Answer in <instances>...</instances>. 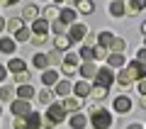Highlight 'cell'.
I'll return each mask as SVG.
<instances>
[{"label": "cell", "instance_id": "obj_1", "mask_svg": "<svg viewBox=\"0 0 146 129\" xmlns=\"http://www.w3.org/2000/svg\"><path fill=\"white\" fill-rule=\"evenodd\" d=\"M115 78H117V83H119V85H124V88H127L129 83L146 78V66H144V63H139V61H131L129 66H124Z\"/></svg>", "mask_w": 146, "mask_h": 129}, {"label": "cell", "instance_id": "obj_2", "mask_svg": "<svg viewBox=\"0 0 146 129\" xmlns=\"http://www.w3.org/2000/svg\"><path fill=\"white\" fill-rule=\"evenodd\" d=\"M90 124H93V129H110L115 124V119L107 110H102L100 105H93L90 107Z\"/></svg>", "mask_w": 146, "mask_h": 129}, {"label": "cell", "instance_id": "obj_3", "mask_svg": "<svg viewBox=\"0 0 146 129\" xmlns=\"http://www.w3.org/2000/svg\"><path fill=\"white\" fill-rule=\"evenodd\" d=\"M63 119H66L63 107H61V105H56V102H51V105H49V110H46V114H44V119H42V127L44 129H54L56 124H61Z\"/></svg>", "mask_w": 146, "mask_h": 129}, {"label": "cell", "instance_id": "obj_4", "mask_svg": "<svg viewBox=\"0 0 146 129\" xmlns=\"http://www.w3.org/2000/svg\"><path fill=\"white\" fill-rule=\"evenodd\" d=\"M112 83H115V73H112V68H110V66L98 68V73H95V85H102V88L110 90Z\"/></svg>", "mask_w": 146, "mask_h": 129}, {"label": "cell", "instance_id": "obj_5", "mask_svg": "<svg viewBox=\"0 0 146 129\" xmlns=\"http://www.w3.org/2000/svg\"><path fill=\"white\" fill-rule=\"evenodd\" d=\"M78 63H80L78 54H71V51H68L66 56H63V63H61V71L66 73V76H73V73L78 71Z\"/></svg>", "mask_w": 146, "mask_h": 129}, {"label": "cell", "instance_id": "obj_6", "mask_svg": "<svg viewBox=\"0 0 146 129\" xmlns=\"http://www.w3.org/2000/svg\"><path fill=\"white\" fill-rule=\"evenodd\" d=\"M68 39H71V44L73 41H80V39H85V37H88V27L85 25H80V22H76V25H71L68 27Z\"/></svg>", "mask_w": 146, "mask_h": 129}, {"label": "cell", "instance_id": "obj_7", "mask_svg": "<svg viewBox=\"0 0 146 129\" xmlns=\"http://www.w3.org/2000/svg\"><path fill=\"white\" fill-rule=\"evenodd\" d=\"M10 110H12L15 117H25V114L32 112V105H29V100H12V102H10Z\"/></svg>", "mask_w": 146, "mask_h": 129}, {"label": "cell", "instance_id": "obj_8", "mask_svg": "<svg viewBox=\"0 0 146 129\" xmlns=\"http://www.w3.org/2000/svg\"><path fill=\"white\" fill-rule=\"evenodd\" d=\"M146 7V0H124V15H139Z\"/></svg>", "mask_w": 146, "mask_h": 129}, {"label": "cell", "instance_id": "obj_9", "mask_svg": "<svg viewBox=\"0 0 146 129\" xmlns=\"http://www.w3.org/2000/svg\"><path fill=\"white\" fill-rule=\"evenodd\" d=\"M61 107H63V112H78L83 107V98H63Z\"/></svg>", "mask_w": 146, "mask_h": 129}, {"label": "cell", "instance_id": "obj_10", "mask_svg": "<svg viewBox=\"0 0 146 129\" xmlns=\"http://www.w3.org/2000/svg\"><path fill=\"white\" fill-rule=\"evenodd\" d=\"M76 17H78V12H76V10H71V7H63V10L58 12V22H63L66 27L76 25Z\"/></svg>", "mask_w": 146, "mask_h": 129}, {"label": "cell", "instance_id": "obj_11", "mask_svg": "<svg viewBox=\"0 0 146 129\" xmlns=\"http://www.w3.org/2000/svg\"><path fill=\"white\" fill-rule=\"evenodd\" d=\"M49 34V22L46 20H34L32 22V37H46Z\"/></svg>", "mask_w": 146, "mask_h": 129}, {"label": "cell", "instance_id": "obj_12", "mask_svg": "<svg viewBox=\"0 0 146 129\" xmlns=\"http://www.w3.org/2000/svg\"><path fill=\"white\" fill-rule=\"evenodd\" d=\"M42 83L46 85V88H49V85H56V83H58V71H54V68H44V71H42Z\"/></svg>", "mask_w": 146, "mask_h": 129}, {"label": "cell", "instance_id": "obj_13", "mask_svg": "<svg viewBox=\"0 0 146 129\" xmlns=\"http://www.w3.org/2000/svg\"><path fill=\"white\" fill-rule=\"evenodd\" d=\"M129 110H131V100L127 98V95H119V98H115V112L124 114V112H129Z\"/></svg>", "mask_w": 146, "mask_h": 129}, {"label": "cell", "instance_id": "obj_14", "mask_svg": "<svg viewBox=\"0 0 146 129\" xmlns=\"http://www.w3.org/2000/svg\"><path fill=\"white\" fill-rule=\"evenodd\" d=\"M71 90H73L71 80H58V83H56V90H54V95H58V98H68V95H71Z\"/></svg>", "mask_w": 146, "mask_h": 129}, {"label": "cell", "instance_id": "obj_15", "mask_svg": "<svg viewBox=\"0 0 146 129\" xmlns=\"http://www.w3.org/2000/svg\"><path fill=\"white\" fill-rule=\"evenodd\" d=\"M25 122H27V129H42V114L29 112V114H25Z\"/></svg>", "mask_w": 146, "mask_h": 129}, {"label": "cell", "instance_id": "obj_16", "mask_svg": "<svg viewBox=\"0 0 146 129\" xmlns=\"http://www.w3.org/2000/svg\"><path fill=\"white\" fill-rule=\"evenodd\" d=\"M124 0H112L110 3V15L112 17H124Z\"/></svg>", "mask_w": 146, "mask_h": 129}, {"label": "cell", "instance_id": "obj_17", "mask_svg": "<svg viewBox=\"0 0 146 129\" xmlns=\"http://www.w3.org/2000/svg\"><path fill=\"white\" fill-rule=\"evenodd\" d=\"M107 49H110L112 54H122V51L127 49V39H119V37L115 34V39L110 41V47H107Z\"/></svg>", "mask_w": 146, "mask_h": 129}, {"label": "cell", "instance_id": "obj_18", "mask_svg": "<svg viewBox=\"0 0 146 129\" xmlns=\"http://www.w3.org/2000/svg\"><path fill=\"white\" fill-rule=\"evenodd\" d=\"M22 20H29V22L39 20V7H36V5H25V10H22Z\"/></svg>", "mask_w": 146, "mask_h": 129}, {"label": "cell", "instance_id": "obj_19", "mask_svg": "<svg viewBox=\"0 0 146 129\" xmlns=\"http://www.w3.org/2000/svg\"><path fill=\"white\" fill-rule=\"evenodd\" d=\"M0 51L3 54H15L17 51V41L10 39V37H7V39H0Z\"/></svg>", "mask_w": 146, "mask_h": 129}, {"label": "cell", "instance_id": "obj_20", "mask_svg": "<svg viewBox=\"0 0 146 129\" xmlns=\"http://www.w3.org/2000/svg\"><path fill=\"white\" fill-rule=\"evenodd\" d=\"M32 63H34L36 68H42V71H44V68H49V56H46V54H42V51H36L34 56H32Z\"/></svg>", "mask_w": 146, "mask_h": 129}, {"label": "cell", "instance_id": "obj_21", "mask_svg": "<svg viewBox=\"0 0 146 129\" xmlns=\"http://www.w3.org/2000/svg\"><path fill=\"white\" fill-rule=\"evenodd\" d=\"M7 68H10L12 73H22V71H27V63L22 61V59H10V61H7Z\"/></svg>", "mask_w": 146, "mask_h": 129}, {"label": "cell", "instance_id": "obj_22", "mask_svg": "<svg viewBox=\"0 0 146 129\" xmlns=\"http://www.w3.org/2000/svg\"><path fill=\"white\" fill-rule=\"evenodd\" d=\"M17 98H20V100H29V98H34V88H32L29 83L20 85V88H17Z\"/></svg>", "mask_w": 146, "mask_h": 129}, {"label": "cell", "instance_id": "obj_23", "mask_svg": "<svg viewBox=\"0 0 146 129\" xmlns=\"http://www.w3.org/2000/svg\"><path fill=\"white\" fill-rule=\"evenodd\" d=\"M90 98L93 100H105L107 98V88H102V85H90Z\"/></svg>", "mask_w": 146, "mask_h": 129}, {"label": "cell", "instance_id": "obj_24", "mask_svg": "<svg viewBox=\"0 0 146 129\" xmlns=\"http://www.w3.org/2000/svg\"><path fill=\"white\" fill-rule=\"evenodd\" d=\"M78 71H80V76H83V78H95V73H98V66L90 61V63H83Z\"/></svg>", "mask_w": 146, "mask_h": 129}, {"label": "cell", "instance_id": "obj_25", "mask_svg": "<svg viewBox=\"0 0 146 129\" xmlns=\"http://www.w3.org/2000/svg\"><path fill=\"white\" fill-rule=\"evenodd\" d=\"M73 93H76V98H85V95L90 93V85H88V80H80V83H76V85H73Z\"/></svg>", "mask_w": 146, "mask_h": 129}, {"label": "cell", "instance_id": "obj_26", "mask_svg": "<svg viewBox=\"0 0 146 129\" xmlns=\"http://www.w3.org/2000/svg\"><path fill=\"white\" fill-rule=\"evenodd\" d=\"M115 39V34L112 32H100L98 34V47H102V49H107L110 47V41Z\"/></svg>", "mask_w": 146, "mask_h": 129}, {"label": "cell", "instance_id": "obj_27", "mask_svg": "<svg viewBox=\"0 0 146 129\" xmlns=\"http://www.w3.org/2000/svg\"><path fill=\"white\" fill-rule=\"evenodd\" d=\"M36 98H39V102H44V105H51V102H54V98H56V95H54V90L44 88V90H39V95H36Z\"/></svg>", "mask_w": 146, "mask_h": 129}, {"label": "cell", "instance_id": "obj_28", "mask_svg": "<svg viewBox=\"0 0 146 129\" xmlns=\"http://www.w3.org/2000/svg\"><path fill=\"white\" fill-rule=\"evenodd\" d=\"M85 124H88V117H83V114H73L71 117V127L73 129H85Z\"/></svg>", "mask_w": 146, "mask_h": 129}, {"label": "cell", "instance_id": "obj_29", "mask_svg": "<svg viewBox=\"0 0 146 129\" xmlns=\"http://www.w3.org/2000/svg\"><path fill=\"white\" fill-rule=\"evenodd\" d=\"M5 27L12 32V34H15V32H20L25 25H22V17H12V20H7V22H5Z\"/></svg>", "mask_w": 146, "mask_h": 129}, {"label": "cell", "instance_id": "obj_30", "mask_svg": "<svg viewBox=\"0 0 146 129\" xmlns=\"http://www.w3.org/2000/svg\"><path fill=\"white\" fill-rule=\"evenodd\" d=\"M78 59H83L85 63L95 61V59H93V47H85V44H83V47H80V54H78Z\"/></svg>", "mask_w": 146, "mask_h": 129}, {"label": "cell", "instance_id": "obj_31", "mask_svg": "<svg viewBox=\"0 0 146 129\" xmlns=\"http://www.w3.org/2000/svg\"><path fill=\"white\" fill-rule=\"evenodd\" d=\"M54 47H56V51H66V49L71 47V39H68V37H56Z\"/></svg>", "mask_w": 146, "mask_h": 129}, {"label": "cell", "instance_id": "obj_32", "mask_svg": "<svg viewBox=\"0 0 146 129\" xmlns=\"http://www.w3.org/2000/svg\"><path fill=\"white\" fill-rule=\"evenodd\" d=\"M107 63H110V66H115V68H119V66H124V56H122V54H110Z\"/></svg>", "mask_w": 146, "mask_h": 129}, {"label": "cell", "instance_id": "obj_33", "mask_svg": "<svg viewBox=\"0 0 146 129\" xmlns=\"http://www.w3.org/2000/svg\"><path fill=\"white\" fill-rule=\"evenodd\" d=\"M58 12H61V10H58V7H54V5H46V10H44V20H58Z\"/></svg>", "mask_w": 146, "mask_h": 129}, {"label": "cell", "instance_id": "obj_34", "mask_svg": "<svg viewBox=\"0 0 146 129\" xmlns=\"http://www.w3.org/2000/svg\"><path fill=\"white\" fill-rule=\"evenodd\" d=\"M51 29L56 32V37H66V32H68V27L63 25V22H58V20H54V22H51Z\"/></svg>", "mask_w": 146, "mask_h": 129}, {"label": "cell", "instance_id": "obj_35", "mask_svg": "<svg viewBox=\"0 0 146 129\" xmlns=\"http://www.w3.org/2000/svg\"><path fill=\"white\" fill-rule=\"evenodd\" d=\"M78 10L83 12V15H90V12L95 10V5L90 3V0H80V3H78Z\"/></svg>", "mask_w": 146, "mask_h": 129}, {"label": "cell", "instance_id": "obj_36", "mask_svg": "<svg viewBox=\"0 0 146 129\" xmlns=\"http://www.w3.org/2000/svg\"><path fill=\"white\" fill-rule=\"evenodd\" d=\"M12 95H15V90H12L10 85H3V88H0V100H10Z\"/></svg>", "mask_w": 146, "mask_h": 129}, {"label": "cell", "instance_id": "obj_37", "mask_svg": "<svg viewBox=\"0 0 146 129\" xmlns=\"http://www.w3.org/2000/svg\"><path fill=\"white\" fill-rule=\"evenodd\" d=\"M15 39H17V41H29V29L22 27L20 32H15Z\"/></svg>", "mask_w": 146, "mask_h": 129}, {"label": "cell", "instance_id": "obj_38", "mask_svg": "<svg viewBox=\"0 0 146 129\" xmlns=\"http://www.w3.org/2000/svg\"><path fill=\"white\" fill-rule=\"evenodd\" d=\"M15 80L20 83V85H25V83H29V76H27V71H22V73H17V76H15Z\"/></svg>", "mask_w": 146, "mask_h": 129}, {"label": "cell", "instance_id": "obj_39", "mask_svg": "<svg viewBox=\"0 0 146 129\" xmlns=\"http://www.w3.org/2000/svg\"><path fill=\"white\" fill-rule=\"evenodd\" d=\"M15 129H27V122H25V117H15Z\"/></svg>", "mask_w": 146, "mask_h": 129}, {"label": "cell", "instance_id": "obj_40", "mask_svg": "<svg viewBox=\"0 0 146 129\" xmlns=\"http://www.w3.org/2000/svg\"><path fill=\"white\" fill-rule=\"evenodd\" d=\"M134 61H139V63H144V61H146V51H144V47L136 51V59H134Z\"/></svg>", "mask_w": 146, "mask_h": 129}, {"label": "cell", "instance_id": "obj_41", "mask_svg": "<svg viewBox=\"0 0 146 129\" xmlns=\"http://www.w3.org/2000/svg\"><path fill=\"white\" fill-rule=\"evenodd\" d=\"M139 93H141V95H146V80H144V78L139 80Z\"/></svg>", "mask_w": 146, "mask_h": 129}, {"label": "cell", "instance_id": "obj_42", "mask_svg": "<svg viewBox=\"0 0 146 129\" xmlns=\"http://www.w3.org/2000/svg\"><path fill=\"white\" fill-rule=\"evenodd\" d=\"M46 39H49V37H32V41H34V44H44Z\"/></svg>", "mask_w": 146, "mask_h": 129}, {"label": "cell", "instance_id": "obj_43", "mask_svg": "<svg viewBox=\"0 0 146 129\" xmlns=\"http://www.w3.org/2000/svg\"><path fill=\"white\" fill-rule=\"evenodd\" d=\"M5 73H7V68H5V66H0V80H5Z\"/></svg>", "mask_w": 146, "mask_h": 129}, {"label": "cell", "instance_id": "obj_44", "mask_svg": "<svg viewBox=\"0 0 146 129\" xmlns=\"http://www.w3.org/2000/svg\"><path fill=\"white\" fill-rule=\"evenodd\" d=\"M127 129H144V127H141V124H129Z\"/></svg>", "mask_w": 146, "mask_h": 129}, {"label": "cell", "instance_id": "obj_45", "mask_svg": "<svg viewBox=\"0 0 146 129\" xmlns=\"http://www.w3.org/2000/svg\"><path fill=\"white\" fill-rule=\"evenodd\" d=\"M5 29V20H3V17H0V32Z\"/></svg>", "mask_w": 146, "mask_h": 129}, {"label": "cell", "instance_id": "obj_46", "mask_svg": "<svg viewBox=\"0 0 146 129\" xmlns=\"http://www.w3.org/2000/svg\"><path fill=\"white\" fill-rule=\"evenodd\" d=\"M12 3H20V0H7V5H12Z\"/></svg>", "mask_w": 146, "mask_h": 129}, {"label": "cell", "instance_id": "obj_47", "mask_svg": "<svg viewBox=\"0 0 146 129\" xmlns=\"http://www.w3.org/2000/svg\"><path fill=\"white\" fill-rule=\"evenodd\" d=\"M54 3H56V5H61V3H66V0H54Z\"/></svg>", "mask_w": 146, "mask_h": 129}, {"label": "cell", "instance_id": "obj_48", "mask_svg": "<svg viewBox=\"0 0 146 129\" xmlns=\"http://www.w3.org/2000/svg\"><path fill=\"white\" fill-rule=\"evenodd\" d=\"M0 112H3V107H0Z\"/></svg>", "mask_w": 146, "mask_h": 129}, {"label": "cell", "instance_id": "obj_49", "mask_svg": "<svg viewBox=\"0 0 146 129\" xmlns=\"http://www.w3.org/2000/svg\"><path fill=\"white\" fill-rule=\"evenodd\" d=\"M76 3H80V0H76Z\"/></svg>", "mask_w": 146, "mask_h": 129}]
</instances>
